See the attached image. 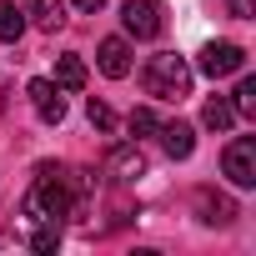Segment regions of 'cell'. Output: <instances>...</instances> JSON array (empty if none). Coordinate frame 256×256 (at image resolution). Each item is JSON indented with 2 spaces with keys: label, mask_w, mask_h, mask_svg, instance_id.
I'll use <instances>...</instances> for the list:
<instances>
[{
  "label": "cell",
  "mask_w": 256,
  "mask_h": 256,
  "mask_svg": "<svg viewBox=\"0 0 256 256\" xmlns=\"http://www.w3.org/2000/svg\"><path fill=\"white\" fill-rule=\"evenodd\" d=\"M80 206V181L66 166L40 161L36 166V186L26 191V221L30 231V251H56L60 246V216H70Z\"/></svg>",
  "instance_id": "obj_1"
},
{
  "label": "cell",
  "mask_w": 256,
  "mask_h": 256,
  "mask_svg": "<svg viewBox=\"0 0 256 256\" xmlns=\"http://www.w3.org/2000/svg\"><path fill=\"white\" fill-rule=\"evenodd\" d=\"M146 96L151 100H181L186 90H191V66L176 56V50H161V56H151L146 60Z\"/></svg>",
  "instance_id": "obj_2"
},
{
  "label": "cell",
  "mask_w": 256,
  "mask_h": 256,
  "mask_svg": "<svg viewBox=\"0 0 256 256\" xmlns=\"http://www.w3.org/2000/svg\"><path fill=\"white\" fill-rule=\"evenodd\" d=\"M221 171L231 176V186H256V136H236L221 156Z\"/></svg>",
  "instance_id": "obj_3"
},
{
  "label": "cell",
  "mask_w": 256,
  "mask_h": 256,
  "mask_svg": "<svg viewBox=\"0 0 256 256\" xmlns=\"http://www.w3.org/2000/svg\"><path fill=\"white\" fill-rule=\"evenodd\" d=\"M211 80H221V76H236L241 66H246V50L241 46H231V40H211L206 50H201V60H196Z\"/></svg>",
  "instance_id": "obj_4"
},
{
  "label": "cell",
  "mask_w": 256,
  "mask_h": 256,
  "mask_svg": "<svg viewBox=\"0 0 256 256\" xmlns=\"http://www.w3.org/2000/svg\"><path fill=\"white\" fill-rule=\"evenodd\" d=\"M120 20H126V30H131L136 40H156L161 36V6L156 0H126Z\"/></svg>",
  "instance_id": "obj_5"
},
{
  "label": "cell",
  "mask_w": 256,
  "mask_h": 256,
  "mask_svg": "<svg viewBox=\"0 0 256 256\" xmlns=\"http://www.w3.org/2000/svg\"><path fill=\"white\" fill-rule=\"evenodd\" d=\"M26 96H30V106H36V116H40L46 126H60V120H66V100H60V86H56V80H30Z\"/></svg>",
  "instance_id": "obj_6"
},
{
  "label": "cell",
  "mask_w": 256,
  "mask_h": 256,
  "mask_svg": "<svg viewBox=\"0 0 256 256\" xmlns=\"http://www.w3.org/2000/svg\"><path fill=\"white\" fill-rule=\"evenodd\" d=\"M141 171H146V156H141V146H116V151L106 156V176H110L116 186H131Z\"/></svg>",
  "instance_id": "obj_7"
},
{
  "label": "cell",
  "mask_w": 256,
  "mask_h": 256,
  "mask_svg": "<svg viewBox=\"0 0 256 256\" xmlns=\"http://www.w3.org/2000/svg\"><path fill=\"white\" fill-rule=\"evenodd\" d=\"M156 136H161V146H166L171 161H186V156L196 151V131H191L186 120H161V126H156Z\"/></svg>",
  "instance_id": "obj_8"
},
{
  "label": "cell",
  "mask_w": 256,
  "mask_h": 256,
  "mask_svg": "<svg viewBox=\"0 0 256 256\" xmlns=\"http://www.w3.org/2000/svg\"><path fill=\"white\" fill-rule=\"evenodd\" d=\"M96 60H100V70H106L110 80L131 76V46H126L120 36H106V40H100V50H96Z\"/></svg>",
  "instance_id": "obj_9"
},
{
  "label": "cell",
  "mask_w": 256,
  "mask_h": 256,
  "mask_svg": "<svg viewBox=\"0 0 256 256\" xmlns=\"http://www.w3.org/2000/svg\"><path fill=\"white\" fill-rule=\"evenodd\" d=\"M196 206H201V221H206V226H226V221L236 216V206H231L226 196H216V191H196Z\"/></svg>",
  "instance_id": "obj_10"
},
{
  "label": "cell",
  "mask_w": 256,
  "mask_h": 256,
  "mask_svg": "<svg viewBox=\"0 0 256 256\" xmlns=\"http://www.w3.org/2000/svg\"><path fill=\"white\" fill-rule=\"evenodd\" d=\"M20 10L40 26V30H60L66 16H60V0H20Z\"/></svg>",
  "instance_id": "obj_11"
},
{
  "label": "cell",
  "mask_w": 256,
  "mask_h": 256,
  "mask_svg": "<svg viewBox=\"0 0 256 256\" xmlns=\"http://www.w3.org/2000/svg\"><path fill=\"white\" fill-rule=\"evenodd\" d=\"M231 120H236V110H231L226 96H211V100L201 106V126H206V131H226Z\"/></svg>",
  "instance_id": "obj_12"
},
{
  "label": "cell",
  "mask_w": 256,
  "mask_h": 256,
  "mask_svg": "<svg viewBox=\"0 0 256 256\" xmlns=\"http://www.w3.org/2000/svg\"><path fill=\"white\" fill-rule=\"evenodd\" d=\"M20 30H26V10L16 6V0H0V40L16 46V40H20Z\"/></svg>",
  "instance_id": "obj_13"
},
{
  "label": "cell",
  "mask_w": 256,
  "mask_h": 256,
  "mask_svg": "<svg viewBox=\"0 0 256 256\" xmlns=\"http://www.w3.org/2000/svg\"><path fill=\"white\" fill-rule=\"evenodd\" d=\"M56 86H60V90H80V86H86L80 56H60V60H56Z\"/></svg>",
  "instance_id": "obj_14"
},
{
  "label": "cell",
  "mask_w": 256,
  "mask_h": 256,
  "mask_svg": "<svg viewBox=\"0 0 256 256\" xmlns=\"http://www.w3.org/2000/svg\"><path fill=\"white\" fill-rule=\"evenodd\" d=\"M231 110H236V116H256V80H251V76H241V86H236V100H231Z\"/></svg>",
  "instance_id": "obj_15"
},
{
  "label": "cell",
  "mask_w": 256,
  "mask_h": 256,
  "mask_svg": "<svg viewBox=\"0 0 256 256\" xmlns=\"http://www.w3.org/2000/svg\"><path fill=\"white\" fill-rule=\"evenodd\" d=\"M156 126H161V116H156L151 106H136V110H131V131H136V136H156Z\"/></svg>",
  "instance_id": "obj_16"
},
{
  "label": "cell",
  "mask_w": 256,
  "mask_h": 256,
  "mask_svg": "<svg viewBox=\"0 0 256 256\" xmlns=\"http://www.w3.org/2000/svg\"><path fill=\"white\" fill-rule=\"evenodd\" d=\"M86 116H90L96 131H116V110H110L106 100H90V106H86Z\"/></svg>",
  "instance_id": "obj_17"
},
{
  "label": "cell",
  "mask_w": 256,
  "mask_h": 256,
  "mask_svg": "<svg viewBox=\"0 0 256 256\" xmlns=\"http://www.w3.org/2000/svg\"><path fill=\"white\" fill-rule=\"evenodd\" d=\"M100 6H106V0H76V10H86V16H90V10H100Z\"/></svg>",
  "instance_id": "obj_18"
}]
</instances>
